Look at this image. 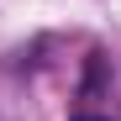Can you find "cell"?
<instances>
[{
    "label": "cell",
    "instance_id": "cell-1",
    "mask_svg": "<svg viewBox=\"0 0 121 121\" xmlns=\"http://www.w3.org/2000/svg\"><path fill=\"white\" fill-rule=\"evenodd\" d=\"M100 90H105V58H90V69H84V95H100Z\"/></svg>",
    "mask_w": 121,
    "mask_h": 121
},
{
    "label": "cell",
    "instance_id": "cell-2",
    "mask_svg": "<svg viewBox=\"0 0 121 121\" xmlns=\"http://www.w3.org/2000/svg\"><path fill=\"white\" fill-rule=\"evenodd\" d=\"M69 121H111V116H95V111H79V116H69Z\"/></svg>",
    "mask_w": 121,
    "mask_h": 121
}]
</instances>
